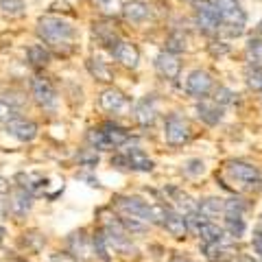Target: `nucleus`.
<instances>
[{
  "instance_id": "11",
  "label": "nucleus",
  "mask_w": 262,
  "mask_h": 262,
  "mask_svg": "<svg viewBox=\"0 0 262 262\" xmlns=\"http://www.w3.org/2000/svg\"><path fill=\"white\" fill-rule=\"evenodd\" d=\"M7 134L13 136L15 140H20V142H31V140H35L37 138V125L35 122H31L27 118H11L9 122H7Z\"/></svg>"
},
{
  "instance_id": "27",
  "label": "nucleus",
  "mask_w": 262,
  "mask_h": 262,
  "mask_svg": "<svg viewBox=\"0 0 262 262\" xmlns=\"http://www.w3.org/2000/svg\"><path fill=\"white\" fill-rule=\"evenodd\" d=\"M29 61L35 63V66H46L48 61H51V55H48V51L44 46L35 44V46L29 48Z\"/></svg>"
},
{
  "instance_id": "32",
  "label": "nucleus",
  "mask_w": 262,
  "mask_h": 262,
  "mask_svg": "<svg viewBox=\"0 0 262 262\" xmlns=\"http://www.w3.org/2000/svg\"><path fill=\"white\" fill-rule=\"evenodd\" d=\"M0 9H3V13H9V15H20L24 11V3L22 0H3Z\"/></svg>"
},
{
  "instance_id": "33",
  "label": "nucleus",
  "mask_w": 262,
  "mask_h": 262,
  "mask_svg": "<svg viewBox=\"0 0 262 262\" xmlns=\"http://www.w3.org/2000/svg\"><path fill=\"white\" fill-rule=\"evenodd\" d=\"M11 118H15V110L9 101H5V98H0V122H9Z\"/></svg>"
},
{
  "instance_id": "31",
  "label": "nucleus",
  "mask_w": 262,
  "mask_h": 262,
  "mask_svg": "<svg viewBox=\"0 0 262 262\" xmlns=\"http://www.w3.org/2000/svg\"><path fill=\"white\" fill-rule=\"evenodd\" d=\"M168 53H177V51H184L186 48V35L182 31H175L173 35L168 37Z\"/></svg>"
},
{
  "instance_id": "24",
  "label": "nucleus",
  "mask_w": 262,
  "mask_h": 262,
  "mask_svg": "<svg viewBox=\"0 0 262 262\" xmlns=\"http://www.w3.org/2000/svg\"><path fill=\"white\" fill-rule=\"evenodd\" d=\"M92 243H94V253H96V258H101L103 262H107V260L112 258V253H114V251H112V247H110L107 238H105L103 229L92 236Z\"/></svg>"
},
{
  "instance_id": "5",
  "label": "nucleus",
  "mask_w": 262,
  "mask_h": 262,
  "mask_svg": "<svg viewBox=\"0 0 262 262\" xmlns=\"http://www.w3.org/2000/svg\"><path fill=\"white\" fill-rule=\"evenodd\" d=\"M164 138L173 146L186 144L190 140V125H188V120L184 116H179V114H170L166 122H164Z\"/></svg>"
},
{
  "instance_id": "22",
  "label": "nucleus",
  "mask_w": 262,
  "mask_h": 262,
  "mask_svg": "<svg viewBox=\"0 0 262 262\" xmlns=\"http://www.w3.org/2000/svg\"><path fill=\"white\" fill-rule=\"evenodd\" d=\"M223 203L225 199H216V196H208V199H203L199 203V214L210 221V219H219L223 214Z\"/></svg>"
},
{
  "instance_id": "3",
  "label": "nucleus",
  "mask_w": 262,
  "mask_h": 262,
  "mask_svg": "<svg viewBox=\"0 0 262 262\" xmlns=\"http://www.w3.org/2000/svg\"><path fill=\"white\" fill-rule=\"evenodd\" d=\"M214 5L219 7L221 13V22L229 27L232 35H238L245 29V22H247V15H245L243 7L236 3V0H214Z\"/></svg>"
},
{
  "instance_id": "13",
  "label": "nucleus",
  "mask_w": 262,
  "mask_h": 262,
  "mask_svg": "<svg viewBox=\"0 0 262 262\" xmlns=\"http://www.w3.org/2000/svg\"><path fill=\"white\" fill-rule=\"evenodd\" d=\"M98 103H101V107L105 112H112V114H122V112H127L129 110V101H127V96L118 92V90H105V92H101V98H98Z\"/></svg>"
},
{
  "instance_id": "8",
  "label": "nucleus",
  "mask_w": 262,
  "mask_h": 262,
  "mask_svg": "<svg viewBox=\"0 0 262 262\" xmlns=\"http://www.w3.org/2000/svg\"><path fill=\"white\" fill-rule=\"evenodd\" d=\"M31 90H33V98L42 110L46 112H55L57 110V92L46 79L35 77L31 81Z\"/></svg>"
},
{
  "instance_id": "12",
  "label": "nucleus",
  "mask_w": 262,
  "mask_h": 262,
  "mask_svg": "<svg viewBox=\"0 0 262 262\" xmlns=\"http://www.w3.org/2000/svg\"><path fill=\"white\" fill-rule=\"evenodd\" d=\"M168 194H170V199H173V203H175L173 210H177L184 219L199 214V203L192 201V196L188 192L179 190V188H168Z\"/></svg>"
},
{
  "instance_id": "2",
  "label": "nucleus",
  "mask_w": 262,
  "mask_h": 262,
  "mask_svg": "<svg viewBox=\"0 0 262 262\" xmlns=\"http://www.w3.org/2000/svg\"><path fill=\"white\" fill-rule=\"evenodd\" d=\"M37 35L42 37L51 48H63V46L72 44L75 29H72L70 22H66L61 18L46 15V18H42L37 22Z\"/></svg>"
},
{
  "instance_id": "1",
  "label": "nucleus",
  "mask_w": 262,
  "mask_h": 262,
  "mask_svg": "<svg viewBox=\"0 0 262 262\" xmlns=\"http://www.w3.org/2000/svg\"><path fill=\"white\" fill-rule=\"evenodd\" d=\"M114 206H116V210L122 216L138 219L142 223H158V225H162L164 208H166V206H149L140 196H116Z\"/></svg>"
},
{
  "instance_id": "29",
  "label": "nucleus",
  "mask_w": 262,
  "mask_h": 262,
  "mask_svg": "<svg viewBox=\"0 0 262 262\" xmlns=\"http://www.w3.org/2000/svg\"><path fill=\"white\" fill-rule=\"evenodd\" d=\"M88 142L92 144V149H96V151H107V144H105V138H103L101 129H90Z\"/></svg>"
},
{
  "instance_id": "21",
  "label": "nucleus",
  "mask_w": 262,
  "mask_h": 262,
  "mask_svg": "<svg viewBox=\"0 0 262 262\" xmlns=\"http://www.w3.org/2000/svg\"><path fill=\"white\" fill-rule=\"evenodd\" d=\"M122 13L129 22H144L151 15V9L146 3H140V0H134V3H127L122 7Z\"/></svg>"
},
{
  "instance_id": "34",
  "label": "nucleus",
  "mask_w": 262,
  "mask_h": 262,
  "mask_svg": "<svg viewBox=\"0 0 262 262\" xmlns=\"http://www.w3.org/2000/svg\"><path fill=\"white\" fill-rule=\"evenodd\" d=\"M90 70H92V75H96L98 79H103V81H107L110 79V72L107 68L101 63V59H92V63H90Z\"/></svg>"
},
{
  "instance_id": "35",
  "label": "nucleus",
  "mask_w": 262,
  "mask_h": 262,
  "mask_svg": "<svg viewBox=\"0 0 262 262\" xmlns=\"http://www.w3.org/2000/svg\"><path fill=\"white\" fill-rule=\"evenodd\" d=\"M214 101H216L219 105H227V103H232V101H234V94L229 92L227 88H219V92H216V96H214Z\"/></svg>"
},
{
  "instance_id": "6",
  "label": "nucleus",
  "mask_w": 262,
  "mask_h": 262,
  "mask_svg": "<svg viewBox=\"0 0 262 262\" xmlns=\"http://www.w3.org/2000/svg\"><path fill=\"white\" fill-rule=\"evenodd\" d=\"M112 164H116L118 168L138 170V173H149V170H153V162L146 158L140 149H125V153L116 155V158L112 160Z\"/></svg>"
},
{
  "instance_id": "19",
  "label": "nucleus",
  "mask_w": 262,
  "mask_h": 262,
  "mask_svg": "<svg viewBox=\"0 0 262 262\" xmlns=\"http://www.w3.org/2000/svg\"><path fill=\"white\" fill-rule=\"evenodd\" d=\"M196 114L206 125H219L223 118V105H219L216 101H201L196 105Z\"/></svg>"
},
{
  "instance_id": "30",
  "label": "nucleus",
  "mask_w": 262,
  "mask_h": 262,
  "mask_svg": "<svg viewBox=\"0 0 262 262\" xmlns=\"http://www.w3.org/2000/svg\"><path fill=\"white\" fill-rule=\"evenodd\" d=\"M120 223H122V227L127 229V234H142L144 229H146V223H142V221H138V219L122 216V219H120Z\"/></svg>"
},
{
  "instance_id": "42",
  "label": "nucleus",
  "mask_w": 262,
  "mask_h": 262,
  "mask_svg": "<svg viewBox=\"0 0 262 262\" xmlns=\"http://www.w3.org/2000/svg\"><path fill=\"white\" fill-rule=\"evenodd\" d=\"M253 238H256V241H260V243H262V229H258V232L253 234Z\"/></svg>"
},
{
  "instance_id": "26",
  "label": "nucleus",
  "mask_w": 262,
  "mask_h": 262,
  "mask_svg": "<svg viewBox=\"0 0 262 262\" xmlns=\"http://www.w3.org/2000/svg\"><path fill=\"white\" fill-rule=\"evenodd\" d=\"M245 229H247L245 219H225V232L229 238H241L245 236Z\"/></svg>"
},
{
  "instance_id": "28",
  "label": "nucleus",
  "mask_w": 262,
  "mask_h": 262,
  "mask_svg": "<svg viewBox=\"0 0 262 262\" xmlns=\"http://www.w3.org/2000/svg\"><path fill=\"white\" fill-rule=\"evenodd\" d=\"M245 79H247L249 88L262 90V68H253V66H249L247 72H245Z\"/></svg>"
},
{
  "instance_id": "25",
  "label": "nucleus",
  "mask_w": 262,
  "mask_h": 262,
  "mask_svg": "<svg viewBox=\"0 0 262 262\" xmlns=\"http://www.w3.org/2000/svg\"><path fill=\"white\" fill-rule=\"evenodd\" d=\"M245 203L241 201V199H225V203H223V216L225 219H243V214H245Z\"/></svg>"
},
{
  "instance_id": "16",
  "label": "nucleus",
  "mask_w": 262,
  "mask_h": 262,
  "mask_svg": "<svg viewBox=\"0 0 262 262\" xmlns=\"http://www.w3.org/2000/svg\"><path fill=\"white\" fill-rule=\"evenodd\" d=\"M162 225L168 229L170 234L175 236V238H184V236L188 234V223L186 219L179 214L177 210H173L170 206L164 208V219H162Z\"/></svg>"
},
{
  "instance_id": "4",
  "label": "nucleus",
  "mask_w": 262,
  "mask_h": 262,
  "mask_svg": "<svg viewBox=\"0 0 262 262\" xmlns=\"http://www.w3.org/2000/svg\"><path fill=\"white\" fill-rule=\"evenodd\" d=\"M194 18H196V27L203 33H214L219 31L221 24V13L219 7L214 5V0H196L194 5Z\"/></svg>"
},
{
  "instance_id": "20",
  "label": "nucleus",
  "mask_w": 262,
  "mask_h": 262,
  "mask_svg": "<svg viewBox=\"0 0 262 262\" xmlns=\"http://www.w3.org/2000/svg\"><path fill=\"white\" fill-rule=\"evenodd\" d=\"M101 131H103L105 144H107V151L110 149H122V146L129 142V134L116 125H105V127H101Z\"/></svg>"
},
{
  "instance_id": "44",
  "label": "nucleus",
  "mask_w": 262,
  "mask_h": 262,
  "mask_svg": "<svg viewBox=\"0 0 262 262\" xmlns=\"http://www.w3.org/2000/svg\"><path fill=\"white\" fill-rule=\"evenodd\" d=\"M260 229H262V216H260Z\"/></svg>"
},
{
  "instance_id": "43",
  "label": "nucleus",
  "mask_w": 262,
  "mask_h": 262,
  "mask_svg": "<svg viewBox=\"0 0 262 262\" xmlns=\"http://www.w3.org/2000/svg\"><path fill=\"white\" fill-rule=\"evenodd\" d=\"M258 33H260V35H262V22L258 24Z\"/></svg>"
},
{
  "instance_id": "10",
  "label": "nucleus",
  "mask_w": 262,
  "mask_h": 262,
  "mask_svg": "<svg viewBox=\"0 0 262 262\" xmlns=\"http://www.w3.org/2000/svg\"><path fill=\"white\" fill-rule=\"evenodd\" d=\"M68 249H70V256H75L79 262H85L90 258H94V243L92 238H88L85 232H77L68 238Z\"/></svg>"
},
{
  "instance_id": "41",
  "label": "nucleus",
  "mask_w": 262,
  "mask_h": 262,
  "mask_svg": "<svg viewBox=\"0 0 262 262\" xmlns=\"http://www.w3.org/2000/svg\"><path fill=\"white\" fill-rule=\"evenodd\" d=\"M5 210H7V206H5V203H3V201H0V219H3V216H5Z\"/></svg>"
},
{
  "instance_id": "37",
  "label": "nucleus",
  "mask_w": 262,
  "mask_h": 262,
  "mask_svg": "<svg viewBox=\"0 0 262 262\" xmlns=\"http://www.w3.org/2000/svg\"><path fill=\"white\" fill-rule=\"evenodd\" d=\"M7 190H9V184H7V179H3V177H0V194H3V192H7Z\"/></svg>"
},
{
  "instance_id": "40",
  "label": "nucleus",
  "mask_w": 262,
  "mask_h": 262,
  "mask_svg": "<svg viewBox=\"0 0 262 262\" xmlns=\"http://www.w3.org/2000/svg\"><path fill=\"white\" fill-rule=\"evenodd\" d=\"M170 262H192V260H188V258H182V256H175V258H170Z\"/></svg>"
},
{
  "instance_id": "17",
  "label": "nucleus",
  "mask_w": 262,
  "mask_h": 262,
  "mask_svg": "<svg viewBox=\"0 0 262 262\" xmlns=\"http://www.w3.org/2000/svg\"><path fill=\"white\" fill-rule=\"evenodd\" d=\"M155 68H158V72H160L162 77H166V79H177L182 63H179V57H177L175 53L164 51V53L158 55V59H155Z\"/></svg>"
},
{
  "instance_id": "14",
  "label": "nucleus",
  "mask_w": 262,
  "mask_h": 262,
  "mask_svg": "<svg viewBox=\"0 0 262 262\" xmlns=\"http://www.w3.org/2000/svg\"><path fill=\"white\" fill-rule=\"evenodd\" d=\"M31 206H33V194L27 190V188H22V186H18L15 190H11V196H9V208L11 210V214L13 216H24L27 212L31 210Z\"/></svg>"
},
{
  "instance_id": "15",
  "label": "nucleus",
  "mask_w": 262,
  "mask_h": 262,
  "mask_svg": "<svg viewBox=\"0 0 262 262\" xmlns=\"http://www.w3.org/2000/svg\"><path fill=\"white\" fill-rule=\"evenodd\" d=\"M112 55L116 57V61H120L122 66H127V68H136L138 61H140V53H138V48L131 44V42H125V39H120L112 46Z\"/></svg>"
},
{
  "instance_id": "23",
  "label": "nucleus",
  "mask_w": 262,
  "mask_h": 262,
  "mask_svg": "<svg viewBox=\"0 0 262 262\" xmlns=\"http://www.w3.org/2000/svg\"><path fill=\"white\" fill-rule=\"evenodd\" d=\"M245 55H247V61L253 68H262V39L251 37L245 48Z\"/></svg>"
},
{
  "instance_id": "7",
  "label": "nucleus",
  "mask_w": 262,
  "mask_h": 262,
  "mask_svg": "<svg viewBox=\"0 0 262 262\" xmlns=\"http://www.w3.org/2000/svg\"><path fill=\"white\" fill-rule=\"evenodd\" d=\"M227 175L241 182L243 186L247 188H256L260 186V170L253 166V164H247V162H229L227 164Z\"/></svg>"
},
{
  "instance_id": "18",
  "label": "nucleus",
  "mask_w": 262,
  "mask_h": 262,
  "mask_svg": "<svg viewBox=\"0 0 262 262\" xmlns=\"http://www.w3.org/2000/svg\"><path fill=\"white\" fill-rule=\"evenodd\" d=\"M134 116H136V120L140 122L142 127L153 125L155 118H158V107H155V101L151 96H144V98H140V101L136 103Z\"/></svg>"
},
{
  "instance_id": "38",
  "label": "nucleus",
  "mask_w": 262,
  "mask_h": 262,
  "mask_svg": "<svg viewBox=\"0 0 262 262\" xmlns=\"http://www.w3.org/2000/svg\"><path fill=\"white\" fill-rule=\"evenodd\" d=\"M234 262H256V260H253L251 256H245V253H243V256H238V258H236Z\"/></svg>"
},
{
  "instance_id": "36",
  "label": "nucleus",
  "mask_w": 262,
  "mask_h": 262,
  "mask_svg": "<svg viewBox=\"0 0 262 262\" xmlns=\"http://www.w3.org/2000/svg\"><path fill=\"white\" fill-rule=\"evenodd\" d=\"M51 262H79L75 256H70V253H53L51 256Z\"/></svg>"
},
{
  "instance_id": "39",
  "label": "nucleus",
  "mask_w": 262,
  "mask_h": 262,
  "mask_svg": "<svg viewBox=\"0 0 262 262\" xmlns=\"http://www.w3.org/2000/svg\"><path fill=\"white\" fill-rule=\"evenodd\" d=\"M253 247H256V249H258V253H260V258H262V243H260V241H256V238H253Z\"/></svg>"
},
{
  "instance_id": "9",
  "label": "nucleus",
  "mask_w": 262,
  "mask_h": 262,
  "mask_svg": "<svg viewBox=\"0 0 262 262\" xmlns=\"http://www.w3.org/2000/svg\"><path fill=\"white\" fill-rule=\"evenodd\" d=\"M212 88H214V79H212V75L206 70L190 72V77L186 81V92L194 98H206L212 92Z\"/></svg>"
}]
</instances>
